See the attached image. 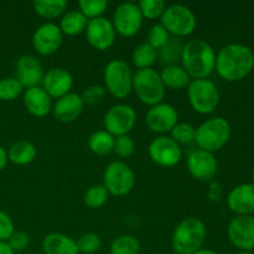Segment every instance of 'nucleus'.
<instances>
[{
	"instance_id": "34",
	"label": "nucleus",
	"mask_w": 254,
	"mask_h": 254,
	"mask_svg": "<svg viewBox=\"0 0 254 254\" xmlns=\"http://www.w3.org/2000/svg\"><path fill=\"white\" fill-rule=\"evenodd\" d=\"M79 11L89 20L101 17L102 14L108 7V1L106 0H79Z\"/></svg>"
},
{
	"instance_id": "9",
	"label": "nucleus",
	"mask_w": 254,
	"mask_h": 254,
	"mask_svg": "<svg viewBox=\"0 0 254 254\" xmlns=\"http://www.w3.org/2000/svg\"><path fill=\"white\" fill-rule=\"evenodd\" d=\"M103 185L109 195L126 196L135 186V175L130 166L123 161H112L103 174Z\"/></svg>"
},
{
	"instance_id": "10",
	"label": "nucleus",
	"mask_w": 254,
	"mask_h": 254,
	"mask_svg": "<svg viewBox=\"0 0 254 254\" xmlns=\"http://www.w3.org/2000/svg\"><path fill=\"white\" fill-rule=\"evenodd\" d=\"M143 15L138 4L131 1L122 2L113 14L114 30L123 37H133L143 26Z\"/></svg>"
},
{
	"instance_id": "11",
	"label": "nucleus",
	"mask_w": 254,
	"mask_h": 254,
	"mask_svg": "<svg viewBox=\"0 0 254 254\" xmlns=\"http://www.w3.org/2000/svg\"><path fill=\"white\" fill-rule=\"evenodd\" d=\"M136 122V113L133 107L128 104L119 103L111 107L104 116V128L106 131L117 138V136L128 135L129 131L134 128Z\"/></svg>"
},
{
	"instance_id": "5",
	"label": "nucleus",
	"mask_w": 254,
	"mask_h": 254,
	"mask_svg": "<svg viewBox=\"0 0 254 254\" xmlns=\"http://www.w3.org/2000/svg\"><path fill=\"white\" fill-rule=\"evenodd\" d=\"M133 91L139 101L149 107L163 103L166 93L160 73L154 68L138 69L133 74Z\"/></svg>"
},
{
	"instance_id": "41",
	"label": "nucleus",
	"mask_w": 254,
	"mask_h": 254,
	"mask_svg": "<svg viewBox=\"0 0 254 254\" xmlns=\"http://www.w3.org/2000/svg\"><path fill=\"white\" fill-rule=\"evenodd\" d=\"M14 232L15 227L11 217L5 211L0 210V241L7 242Z\"/></svg>"
},
{
	"instance_id": "46",
	"label": "nucleus",
	"mask_w": 254,
	"mask_h": 254,
	"mask_svg": "<svg viewBox=\"0 0 254 254\" xmlns=\"http://www.w3.org/2000/svg\"><path fill=\"white\" fill-rule=\"evenodd\" d=\"M193 254H217L215 252V251L212 250H206V248H201V250H198L197 252H195Z\"/></svg>"
},
{
	"instance_id": "6",
	"label": "nucleus",
	"mask_w": 254,
	"mask_h": 254,
	"mask_svg": "<svg viewBox=\"0 0 254 254\" xmlns=\"http://www.w3.org/2000/svg\"><path fill=\"white\" fill-rule=\"evenodd\" d=\"M106 88L114 98L124 99L133 91V72L123 60H112L104 67Z\"/></svg>"
},
{
	"instance_id": "47",
	"label": "nucleus",
	"mask_w": 254,
	"mask_h": 254,
	"mask_svg": "<svg viewBox=\"0 0 254 254\" xmlns=\"http://www.w3.org/2000/svg\"><path fill=\"white\" fill-rule=\"evenodd\" d=\"M236 254H253V253L252 252H248V251H240V252L236 253Z\"/></svg>"
},
{
	"instance_id": "29",
	"label": "nucleus",
	"mask_w": 254,
	"mask_h": 254,
	"mask_svg": "<svg viewBox=\"0 0 254 254\" xmlns=\"http://www.w3.org/2000/svg\"><path fill=\"white\" fill-rule=\"evenodd\" d=\"M156 59H158V51L146 42L135 47L131 54V61L138 69L151 68Z\"/></svg>"
},
{
	"instance_id": "23",
	"label": "nucleus",
	"mask_w": 254,
	"mask_h": 254,
	"mask_svg": "<svg viewBox=\"0 0 254 254\" xmlns=\"http://www.w3.org/2000/svg\"><path fill=\"white\" fill-rule=\"evenodd\" d=\"M45 254H78L77 243L73 238L64 233L52 232L45 236L42 241Z\"/></svg>"
},
{
	"instance_id": "17",
	"label": "nucleus",
	"mask_w": 254,
	"mask_h": 254,
	"mask_svg": "<svg viewBox=\"0 0 254 254\" xmlns=\"http://www.w3.org/2000/svg\"><path fill=\"white\" fill-rule=\"evenodd\" d=\"M145 123L154 133L166 134L179 123L178 111L171 104L159 103L146 112Z\"/></svg>"
},
{
	"instance_id": "27",
	"label": "nucleus",
	"mask_w": 254,
	"mask_h": 254,
	"mask_svg": "<svg viewBox=\"0 0 254 254\" xmlns=\"http://www.w3.org/2000/svg\"><path fill=\"white\" fill-rule=\"evenodd\" d=\"M66 0H35L32 2L35 12L45 19H56L64 14L67 9Z\"/></svg>"
},
{
	"instance_id": "19",
	"label": "nucleus",
	"mask_w": 254,
	"mask_h": 254,
	"mask_svg": "<svg viewBox=\"0 0 254 254\" xmlns=\"http://www.w3.org/2000/svg\"><path fill=\"white\" fill-rule=\"evenodd\" d=\"M45 72L41 62L31 55L21 56L16 62V77L25 89L39 87L42 83Z\"/></svg>"
},
{
	"instance_id": "43",
	"label": "nucleus",
	"mask_w": 254,
	"mask_h": 254,
	"mask_svg": "<svg viewBox=\"0 0 254 254\" xmlns=\"http://www.w3.org/2000/svg\"><path fill=\"white\" fill-rule=\"evenodd\" d=\"M222 195V190H221V186L217 183H212L210 186V190H208V197L212 201H218Z\"/></svg>"
},
{
	"instance_id": "30",
	"label": "nucleus",
	"mask_w": 254,
	"mask_h": 254,
	"mask_svg": "<svg viewBox=\"0 0 254 254\" xmlns=\"http://www.w3.org/2000/svg\"><path fill=\"white\" fill-rule=\"evenodd\" d=\"M184 44L178 37H170L168 42L158 51V57L166 66L176 64V62L181 60V52H183Z\"/></svg>"
},
{
	"instance_id": "12",
	"label": "nucleus",
	"mask_w": 254,
	"mask_h": 254,
	"mask_svg": "<svg viewBox=\"0 0 254 254\" xmlns=\"http://www.w3.org/2000/svg\"><path fill=\"white\" fill-rule=\"evenodd\" d=\"M149 156L161 168H174L180 163L183 151L180 145L170 136L160 135L149 144Z\"/></svg>"
},
{
	"instance_id": "35",
	"label": "nucleus",
	"mask_w": 254,
	"mask_h": 254,
	"mask_svg": "<svg viewBox=\"0 0 254 254\" xmlns=\"http://www.w3.org/2000/svg\"><path fill=\"white\" fill-rule=\"evenodd\" d=\"M138 6L143 17H146L149 20L161 19L166 9V4L164 0H141Z\"/></svg>"
},
{
	"instance_id": "49",
	"label": "nucleus",
	"mask_w": 254,
	"mask_h": 254,
	"mask_svg": "<svg viewBox=\"0 0 254 254\" xmlns=\"http://www.w3.org/2000/svg\"><path fill=\"white\" fill-rule=\"evenodd\" d=\"M173 254H180V253H175V252H174V253H173Z\"/></svg>"
},
{
	"instance_id": "21",
	"label": "nucleus",
	"mask_w": 254,
	"mask_h": 254,
	"mask_svg": "<svg viewBox=\"0 0 254 254\" xmlns=\"http://www.w3.org/2000/svg\"><path fill=\"white\" fill-rule=\"evenodd\" d=\"M84 103L77 93H68L56 101L52 107L54 118L60 123H72L82 114Z\"/></svg>"
},
{
	"instance_id": "38",
	"label": "nucleus",
	"mask_w": 254,
	"mask_h": 254,
	"mask_svg": "<svg viewBox=\"0 0 254 254\" xmlns=\"http://www.w3.org/2000/svg\"><path fill=\"white\" fill-rule=\"evenodd\" d=\"M146 44L150 45L151 47L159 51L166 42L170 40V34L166 31L165 27L161 24H155L150 27L148 32V36H146Z\"/></svg>"
},
{
	"instance_id": "8",
	"label": "nucleus",
	"mask_w": 254,
	"mask_h": 254,
	"mask_svg": "<svg viewBox=\"0 0 254 254\" xmlns=\"http://www.w3.org/2000/svg\"><path fill=\"white\" fill-rule=\"evenodd\" d=\"M160 20V24L165 27L166 31L178 39L192 34L197 25L192 10L181 4L166 6Z\"/></svg>"
},
{
	"instance_id": "40",
	"label": "nucleus",
	"mask_w": 254,
	"mask_h": 254,
	"mask_svg": "<svg viewBox=\"0 0 254 254\" xmlns=\"http://www.w3.org/2000/svg\"><path fill=\"white\" fill-rule=\"evenodd\" d=\"M106 96V88L99 84H92V86H88L86 89L83 91V93L81 94V98L83 101L84 106L86 104H96L99 103L102 99L104 98Z\"/></svg>"
},
{
	"instance_id": "13",
	"label": "nucleus",
	"mask_w": 254,
	"mask_h": 254,
	"mask_svg": "<svg viewBox=\"0 0 254 254\" xmlns=\"http://www.w3.org/2000/svg\"><path fill=\"white\" fill-rule=\"evenodd\" d=\"M230 242L240 251L254 250V217L252 215L236 216L227 227Z\"/></svg>"
},
{
	"instance_id": "31",
	"label": "nucleus",
	"mask_w": 254,
	"mask_h": 254,
	"mask_svg": "<svg viewBox=\"0 0 254 254\" xmlns=\"http://www.w3.org/2000/svg\"><path fill=\"white\" fill-rule=\"evenodd\" d=\"M140 242L134 236L123 235L112 242L109 253L111 254H139Z\"/></svg>"
},
{
	"instance_id": "33",
	"label": "nucleus",
	"mask_w": 254,
	"mask_h": 254,
	"mask_svg": "<svg viewBox=\"0 0 254 254\" xmlns=\"http://www.w3.org/2000/svg\"><path fill=\"white\" fill-rule=\"evenodd\" d=\"M25 88L15 77L0 79V101L11 102L24 93Z\"/></svg>"
},
{
	"instance_id": "48",
	"label": "nucleus",
	"mask_w": 254,
	"mask_h": 254,
	"mask_svg": "<svg viewBox=\"0 0 254 254\" xmlns=\"http://www.w3.org/2000/svg\"><path fill=\"white\" fill-rule=\"evenodd\" d=\"M252 179H253V184H254V169H253V171H252Z\"/></svg>"
},
{
	"instance_id": "15",
	"label": "nucleus",
	"mask_w": 254,
	"mask_h": 254,
	"mask_svg": "<svg viewBox=\"0 0 254 254\" xmlns=\"http://www.w3.org/2000/svg\"><path fill=\"white\" fill-rule=\"evenodd\" d=\"M64 41V34L59 25L46 22L35 30L32 35V47L41 56H50L59 51Z\"/></svg>"
},
{
	"instance_id": "42",
	"label": "nucleus",
	"mask_w": 254,
	"mask_h": 254,
	"mask_svg": "<svg viewBox=\"0 0 254 254\" xmlns=\"http://www.w3.org/2000/svg\"><path fill=\"white\" fill-rule=\"evenodd\" d=\"M29 235H27L26 232H22V231H20V232H14L11 237L9 238V241H7V245H9V247L11 248L14 253L22 252V251L29 246Z\"/></svg>"
},
{
	"instance_id": "25",
	"label": "nucleus",
	"mask_w": 254,
	"mask_h": 254,
	"mask_svg": "<svg viewBox=\"0 0 254 254\" xmlns=\"http://www.w3.org/2000/svg\"><path fill=\"white\" fill-rule=\"evenodd\" d=\"M37 155V150L35 145L30 141L21 140L12 144L7 150V159L12 164L19 166L29 165L35 160Z\"/></svg>"
},
{
	"instance_id": "36",
	"label": "nucleus",
	"mask_w": 254,
	"mask_h": 254,
	"mask_svg": "<svg viewBox=\"0 0 254 254\" xmlns=\"http://www.w3.org/2000/svg\"><path fill=\"white\" fill-rule=\"evenodd\" d=\"M195 131L196 129L191 124L178 123L170 131V138L179 145H188L195 141Z\"/></svg>"
},
{
	"instance_id": "14",
	"label": "nucleus",
	"mask_w": 254,
	"mask_h": 254,
	"mask_svg": "<svg viewBox=\"0 0 254 254\" xmlns=\"http://www.w3.org/2000/svg\"><path fill=\"white\" fill-rule=\"evenodd\" d=\"M86 37L88 44L98 51H106L113 46L116 41V30L111 20L107 17H97L88 20L86 27Z\"/></svg>"
},
{
	"instance_id": "2",
	"label": "nucleus",
	"mask_w": 254,
	"mask_h": 254,
	"mask_svg": "<svg viewBox=\"0 0 254 254\" xmlns=\"http://www.w3.org/2000/svg\"><path fill=\"white\" fill-rule=\"evenodd\" d=\"M180 61L191 78L207 79L215 72L216 52L207 41L193 39L184 44Z\"/></svg>"
},
{
	"instance_id": "28",
	"label": "nucleus",
	"mask_w": 254,
	"mask_h": 254,
	"mask_svg": "<svg viewBox=\"0 0 254 254\" xmlns=\"http://www.w3.org/2000/svg\"><path fill=\"white\" fill-rule=\"evenodd\" d=\"M114 140H116V138L112 134H109L108 131L97 130L89 136L88 146L92 153L104 156L113 151Z\"/></svg>"
},
{
	"instance_id": "26",
	"label": "nucleus",
	"mask_w": 254,
	"mask_h": 254,
	"mask_svg": "<svg viewBox=\"0 0 254 254\" xmlns=\"http://www.w3.org/2000/svg\"><path fill=\"white\" fill-rule=\"evenodd\" d=\"M87 24H88V19L79 10H72V11H67L62 16L59 27L64 35L77 36L86 31Z\"/></svg>"
},
{
	"instance_id": "24",
	"label": "nucleus",
	"mask_w": 254,
	"mask_h": 254,
	"mask_svg": "<svg viewBox=\"0 0 254 254\" xmlns=\"http://www.w3.org/2000/svg\"><path fill=\"white\" fill-rule=\"evenodd\" d=\"M160 77L165 88L175 89V91L188 88L191 82V77L189 76L188 72L183 68V66H178V64L164 67Z\"/></svg>"
},
{
	"instance_id": "1",
	"label": "nucleus",
	"mask_w": 254,
	"mask_h": 254,
	"mask_svg": "<svg viewBox=\"0 0 254 254\" xmlns=\"http://www.w3.org/2000/svg\"><path fill=\"white\" fill-rule=\"evenodd\" d=\"M254 68V54L251 47L242 44H230L216 55V68L218 76L227 82L245 79Z\"/></svg>"
},
{
	"instance_id": "20",
	"label": "nucleus",
	"mask_w": 254,
	"mask_h": 254,
	"mask_svg": "<svg viewBox=\"0 0 254 254\" xmlns=\"http://www.w3.org/2000/svg\"><path fill=\"white\" fill-rule=\"evenodd\" d=\"M227 206L237 216L252 215L254 212V184H241L230 191Z\"/></svg>"
},
{
	"instance_id": "16",
	"label": "nucleus",
	"mask_w": 254,
	"mask_h": 254,
	"mask_svg": "<svg viewBox=\"0 0 254 254\" xmlns=\"http://www.w3.org/2000/svg\"><path fill=\"white\" fill-rule=\"evenodd\" d=\"M186 165L189 173L195 180L206 183L215 178L218 164L215 154L196 149L188 155Z\"/></svg>"
},
{
	"instance_id": "45",
	"label": "nucleus",
	"mask_w": 254,
	"mask_h": 254,
	"mask_svg": "<svg viewBox=\"0 0 254 254\" xmlns=\"http://www.w3.org/2000/svg\"><path fill=\"white\" fill-rule=\"evenodd\" d=\"M0 254H15L11 248L9 247L7 242H1L0 241Z\"/></svg>"
},
{
	"instance_id": "39",
	"label": "nucleus",
	"mask_w": 254,
	"mask_h": 254,
	"mask_svg": "<svg viewBox=\"0 0 254 254\" xmlns=\"http://www.w3.org/2000/svg\"><path fill=\"white\" fill-rule=\"evenodd\" d=\"M135 149V144H134L133 139L128 135L117 136L114 140V148L113 151L122 159H127L134 153Z\"/></svg>"
},
{
	"instance_id": "44",
	"label": "nucleus",
	"mask_w": 254,
	"mask_h": 254,
	"mask_svg": "<svg viewBox=\"0 0 254 254\" xmlns=\"http://www.w3.org/2000/svg\"><path fill=\"white\" fill-rule=\"evenodd\" d=\"M7 161H9V159H7V151L0 145V171L6 166Z\"/></svg>"
},
{
	"instance_id": "18",
	"label": "nucleus",
	"mask_w": 254,
	"mask_h": 254,
	"mask_svg": "<svg viewBox=\"0 0 254 254\" xmlns=\"http://www.w3.org/2000/svg\"><path fill=\"white\" fill-rule=\"evenodd\" d=\"M41 84L42 89L51 97V99H59L71 93L73 87V77L67 69L56 67L45 73Z\"/></svg>"
},
{
	"instance_id": "22",
	"label": "nucleus",
	"mask_w": 254,
	"mask_h": 254,
	"mask_svg": "<svg viewBox=\"0 0 254 254\" xmlns=\"http://www.w3.org/2000/svg\"><path fill=\"white\" fill-rule=\"evenodd\" d=\"M25 109L36 118H44L52 111V99L42 87H32L25 89L22 93Z\"/></svg>"
},
{
	"instance_id": "32",
	"label": "nucleus",
	"mask_w": 254,
	"mask_h": 254,
	"mask_svg": "<svg viewBox=\"0 0 254 254\" xmlns=\"http://www.w3.org/2000/svg\"><path fill=\"white\" fill-rule=\"evenodd\" d=\"M108 197L109 192L104 188V185H93L84 192L83 201L87 207L96 210V208H101L102 206L106 205Z\"/></svg>"
},
{
	"instance_id": "7",
	"label": "nucleus",
	"mask_w": 254,
	"mask_h": 254,
	"mask_svg": "<svg viewBox=\"0 0 254 254\" xmlns=\"http://www.w3.org/2000/svg\"><path fill=\"white\" fill-rule=\"evenodd\" d=\"M191 108L198 114H211L220 104V91L210 79H191L188 86Z\"/></svg>"
},
{
	"instance_id": "4",
	"label": "nucleus",
	"mask_w": 254,
	"mask_h": 254,
	"mask_svg": "<svg viewBox=\"0 0 254 254\" xmlns=\"http://www.w3.org/2000/svg\"><path fill=\"white\" fill-rule=\"evenodd\" d=\"M232 128L227 119L213 117L196 128L195 143L201 150L216 153L228 143Z\"/></svg>"
},
{
	"instance_id": "37",
	"label": "nucleus",
	"mask_w": 254,
	"mask_h": 254,
	"mask_svg": "<svg viewBox=\"0 0 254 254\" xmlns=\"http://www.w3.org/2000/svg\"><path fill=\"white\" fill-rule=\"evenodd\" d=\"M77 248H78L79 253L84 254H93L97 251H99L102 246L101 237L97 233L88 232L82 235L78 240L76 241Z\"/></svg>"
},
{
	"instance_id": "3",
	"label": "nucleus",
	"mask_w": 254,
	"mask_h": 254,
	"mask_svg": "<svg viewBox=\"0 0 254 254\" xmlns=\"http://www.w3.org/2000/svg\"><path fill=\"white\" fill-rule=\"evenodd\" d=\"M206 236L207 230L205 223L200 218L188 217L174 230L171 245L175 253L193 254L202 248Z\"/></svg>"
}]
</instances>
